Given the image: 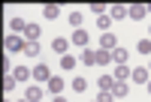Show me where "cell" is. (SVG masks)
Listing matches in <instances>:
<instances>
[{"label":"cell","instance_id":"obj_1","mask_svg":"<svg viewBox=\"0 0 151 102\" xmlns=\"http://www.w3.org/2000/svg\"><path fill=\"white\" fill-rule=\"evenodd\" d=\"M24 48H27V39H21L18 33H9L6 36V51H12V54H24Z\"/></svg>","mask_w":151,"mask_h":102},{"label":"cell","instance_id":"obj_2","mask_svg":"<svg viewBox=\"0 0 151 102\" xmlns=\"http://www.w3.org/2000/svg\"><path fill=\"white\" fill-rule=\"evenodd\" d=\"M148 15V6L145 3H133V6H127V18L130 21H142Z\"/></svg>","mask_w":151,"mask_h":102},{"label":"cell","instance_id":"obj_3","mask_svg":"<svg viewBox=\"0 0 151 102\" xmlns=\"http://www.w3.org/2000/svg\"><path fill=\"white\" fill-rule=\"evenodd\" d=\"M130 78H133V84H148L151 81V72H148V66H136L130 72Z\"/></svg>","mask_w":151,"mask_h":102},{"label":"cell","instance_id":"obj_4","mask_svg":"<svg viewBox=\"0 0 151 102\" xmlns=\"http://www.w3.org/2000/svg\"><path fill=\"white\" fill-rule=\"evenodd\" d=\"M100 48H106V51H115L118 48V39H115V33H100Z\"/></svg>","mask_w":151,"mask_h":102},{"label":"cell","instance_id":"obj_5","mask_svg":"<svg viewBox=\"0 0 151 102\" xmlns=\"http://www.w3.org/2000/svg\"><path fill=\"white\" fill-rule=\"evenodd\" d=\"M42 96H45V90H42L40 84H30L27 90H24V99H27V102H40Z\"/></svg>","mask_w":151,"mask_h":102},{"label":"cell","instance_id":"obj_6","mask_svg":"<svg viewBox=\"0 0 151 102\" xmlns=\"http://www.w3.org/2000/svg\"><path fill=\"white\" fill-rule=\"evenodd\" d=\"M48 78H52V69L45 63H36L33 66V81H48Z\"/></svg>","mask_w":151,"mask_h":102},{"label":"cell","instance_id":"obj_7","mask_svg":"<svg viewBox=\"0 0 151 102\" xmlns=\"http://www.w3.org/2000/svg\"><path fill=\"white\" fill-rule=\"evenodd\" d=\"M40 33H42V30H40V24H33V21H30L27 27H24V39H27V42H40Z\"/></svg>","mask_w":151,"mask_h":102},{"label":"cell","instance_id":"obj_8","mask_svg":"<svg viewBox=\"0 0 151 102\" xmlns=\"http://www.w3.org/2000/svg\"><path fill=\"white\" fill-rule=\"evenodd\" d=\"M79 60L85 63V66H97V51H94V48H82Z\"/></svg>","mask_w":151,"mask_h":102},{"label":"cell","instance_id":"obj_9","mask_svg":"<svg viewBox=\"0 0 151 102\" xmlns=\"http://www.w3.org/2000/svg\"><path fill=\"white\" fill-rule=\"evenodd\" d=\"M45 87H48V93H52V96H60V90H64V78H58V75H55V78L45 81Z\"/></svg>","mask_w":151,"mask_h":102},{"label":"cell","instance_id":"obj_10","mask_svg":"<svg viewBox=\"0 0 151 102\" xmlns=\"http://www.w3.org/2000/svg\"><path fill=\"white\" fill-rule=\"evenodd\" d=\"M12 75H15L18 81H33V69H30V66H15Z\"/></svg>","mask_w":151,"mask_h":102},{"label":"cell","instance_id":"obj_11","mask_svg":"<svg viewBox=\"0 0 151 102\" xmlns=\"http://www.w3.org/2000/svg\"><path fill=\"white\" fill-rule=\"evenodd\" d=\"M127 93H130V84H127V81H115V87H112V96H115V99H124Z\"/></svg>","mask_w":151,"mask_h":102},{"label":"cell","instance_id":"obj_12","mask_svg":"<svg viewBox=\"0 0 151 102\" xmlns=\"http://www.w3.org/2000/svg\"><path fill=\"white\" fill-rule=\"evenodd\" d=\"M70 42H73V45H79V48H88V33H85V30H73Z\"/></svg>","mask_w":151,"mask_h":102},{"label":"cell","instance_id":"obj_13","mask_svg":"<svg viewBox=\"0 0 151 102\" xmlns=\"http://www.w3.org/2000/svg\"><path fill=\"white\" fill-rule=\"evenodd\" d=\"M97 87L112 93V87H115V75H103V78H97Z\"/></svg>","mask_w":151,"mask_h":102},{"label":"cell","instance_id":"obj_14","mask_svg":"<svg viewBox=\"0 0 151 102\" xmlns=\"http://www.w3.org/2000/svg\"><path fill=\"white\" fill-rule=\"evenodd\" d=\"M109 18L112 21H124V18H127V6H112L109 9Z\"/></svg>","mask_w":151,"mask_h":102},{"label":"cell","instance_id":"obj_15","mask_svg":"<svg viewBox=\"0 0 151 102\" xmlns=\"http://www.w3.org/2000/svg\"><path fill=\"white\" fill-rule=\"evenodd\" d=\"M109 63H112V51H106V48H100V51H97V66H103V69H106Z\"/></svg>","mask_w":151,"mask_h":102},{"label":"cell","instance_id":"obj_16","mask_svg":"<svg viewBox=\"0 0 151 102\" xmlns=\"http://www.w3.org/2000/svg\"><path fill=\"white\" fill-rule=\"evenodd\" d=\"M15 84H18V78H15L12 72H6V75H3V93H12V90H15Z\"/></svg>","mask_w":151,"mask_h":102},{"label":"cell","instance_id":"obj_17","mask_svg":"<svg viewBox=\"0 0 151 102\" xmlns=\"http://www.w3.org/2000/svg\"><path fill=\"white\" fill-rule=\"evenodd\" d=\"M42 15H45L48 21H55V18H60V6H55V3H48V6H42Z\"/></svg>","mask_w":151,"mask_h":102},{"label":"cell","instance_id":"obj_18","mask_svg":"<svg viewBox=\"0 0 151 102\" xmlns=\"http://www.w3.org/2000/svg\"><path fill=\"white\" fill-rule=\"evenodd\" d=\"M112 60H115L118 66H124V63H127V48H121V45H118L115 51H112Z\"/></svg>","mask_w":151,"mask_h":102},{"label":"cell","instance_id":"obj_19","mask_svg":"<svg viewBox=\"0 0 151 102\" xmlns=\"http://www.w3.org/2000/svg\"><path fill=\"white\" fill-rule=\"evenodd\" d=\"M24 27H27V21H24V18H9V30H12V33H24Z\"/></svg>","mask_w":151,"mask_h":102},{"label":"cell","instance_id":"obj_20","mask_svg":"<svg viewBox=\"0 0 151 102\" xmlns=\"http://www.w3.org/2000/svg\"><path fill=\"white\" fill-rule=\"evenodd\" d=\"M130 72H133V69H127V63H124V66H115V72H112V75H115V81H127Z\"/></svg>","mask_w":151,"mask_h":102},{"label":"cell","instance_id":"obj_21","mask_svg":"<svg viewBox=\"0 0 151 102\" xmlns=\"http://www.w3.org/2000/svg\"><path fill=\"white\" fill-rule=\"evenodd\" d=\"M109 27H112V18H109V15H100V18H97V30H100V33H109Z\"/></svg>","mask_w":151,"mask_h":102},{"label":"cell","instance_id":"obj_22","mask_svg":"<svg viewBox=\"0 0 151 102\" xmlns=\"http://www.w3.org/2000/svg\"><path fill=\"white\" fill-rule=\"evenodd\" d=\"M60 69H64V72L76 69V57H73V54H64V57H60Z\"/></svg>","mask_w":151,"mask_h":102},{"label":"cell","instance_id":"obj_23","mask_svg":"<svg viewBox=\"0 0 151 102\" xmlns=\"http://www.w3.org/2000/svg\"><path fill=\"white\" fill-rule=\"evenodd\" d=\"M52 48L58 51V54H67V48H70V42H67V39H60V36H58V39L52 42Z\"/></svg>","mask_w":151,"mask_h":102},{"label":"cell","instance_id":"obj_24","mask_svg":"<svg viewBox=\"0 0 151 102\" xmlns=\"http://www.w3.org/2000/svg\"><path fill=\"white\" fill-rule=\"evenodd\" d=\"M136 51H139V54H148V57H151V39H139V42H136Z\"/></svg>","mask_w":151,"mask_h":102},{"label":"cell","instance_id":"obj_25","mask_svg":"<svg viewBox=\"0 0 151 102\" xmlns=\"http://www.w3.org/2000/svg\"><path fill=\"white\" fill-rule=\"evenodd\" d=\"M73 90H76V93H85V90H88V81H85V78H73Z\"/></svg>","mask_w":151,"mask_h":102},{"label":"cell","instance_id":"obj_26","mask_svg":"<svg viewBox=\"0 0 151 102\" xmlns=\"http://www.w3.org/2000/svg\"><path fill=\"white\" fill-rule=\"evenodd\" d=\"M24 54H30V57H40V42H27Z\"/></svg>","mask_w":151,"mask_h":102},{"label":"cell","instance_id":"obj_27","mask_svg":"<svg viewBox=\"0 0 151 102\" xmlns=\"http://www.w3.org/2000/svg\"><path fill=\"white\" fill-rule=\"evenodd\" d=\"M70 24L73 27H82V12H70Z\"/></svg>","mask_w":151,"mask_h":102},{"label":"cell","instance_id":"obj_28","mask_svg":"<svg viewBox=\"0 0 151 102\" xmlns=\"http://www.w3.org/2000/svg\"><path fill=\"white\" fill-rule=\"evenodd\" d=\"M91 12L100 18V15H106V6H103V3H91Z\"/></svg>","mask_w":151,"mask_h":102},{"label":"cell","instance_id":"obj_29","mask_svg":"<svg viewBox=\"0 0 151 102\" xmlns=\"http://www.w3.org/2000/svg\"><path fill=\"white\" fill-rule=\"evenodd\" d=\"M97 102H115V96H112L109 90H100V96H97Z\"/></svg>","mask_w":151,"mask_h":102},{"label":"cell","instance_id":"obj_30","mask_svg":"<svg viewBox=\"0 0 151 102\" xmlns=\"http://www.w3.org/2000/svg\"><path fill=\"white\" fill-rule=\"evenodd\" d=\"M52 102H67V99H64V96H55V99H52Z\"/></svg>","mask_w":151,"mask_h":102},{"label":"cell","instance_id":"obj_31","mask_svg":"<svg viewBox=\"0 0 151 102\" xmlns=\"http://www.w3.org/2000/svg\"><path fill=\"white\" fill-rule=\"evenodd\" d=\"M145 87H148V93H151V81H148V84H145Z\"/></svg>","mask_w":151,"mask_h":102},{"label":"cell","instance_id":"obj_32","mask_svg":"<svg viewBox=\"0 0 151 102\" xmlns=\"http://www.w3.org/2000/svg\"><path fill=\"white\" fill-rule=\"evenodd\" d=\"M145 6H148V12H151V3H145Z\"/></svg>","mask_w":151,"mask_h":102},{"label":"cell","instance_id":"obj_33","mask_svg":"<svg viewBox=\"0 0 151 102\" xmlns=\"http://www.w3.org/2000/svg\"><path fill=\"white\" fill-rule=\"evenodd\" d=\"M21 102H27V99H21Z\"/></svg>","mask_w":151,"mask_h":102},{"label":"cell","instance_id":"obj_34","mask_svg":"<svg viewBox=\"0 0 151 102\" xmlns=\"http://www.w3.org/2000/svg\"><path fill=\"white\" fill-rule=\"evenodd\" d=\"M148 72H151V66H148Z\"/></svg>","mask_w":151,"mask_h":102},{"label":"cell","instance_id":"obj_35","mask_svg":"<svg viewBox=\"0 0 151 102\" xmlns=\"http://www.w3.org/2000/svg\"><path fill=\"white\" fill-rule=\"evenodd\" d=\"M94 102H97V99H94Z\"/></svg>","mask_w":151,"mask_h":102}]
</instances>
